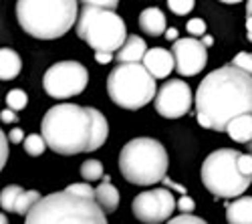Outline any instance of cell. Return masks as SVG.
<instances>
[{"label": "cell", "instance_id": "ac0fdd59", "mask_svg": "<svg viewBox=\"0 0 252 224\" xmlns=\"http://www.w3.org/2000/svg\"><path fill=\"white\" fill-rule=\"evenodd\" d=\"M95 202L103 212H115L119 208V190L111 184V180H103V184L95 190Z\"/></svg>", "mask_w": 252, "mask_h": 224}, {"label": "cell", "instance_id": "277c9868", "mask_svg": "<svg viewBox=\"0 0 252 224\" xmlns=\"http://www.w3.org/2000/svg\"><path fill=\"white\" fill-rule=\"evenodd\" d=\"M25 224H107V218L93 198L63 190L40 196L29 210Z\"/></svg>", "mask_w": 252, "mask_h": 224}, {"label": "cell", "instance_id": "ab89813d", "mask_svg": "<svg viewBox=\"0 0 252 224\" xmlns=\"http://www.w3.org/2000/svg\"><path fill=\"white\" fill-rule=\"evenodd\" d=\"M220 2H224V4H238V2H242V0H220Z\"/></svg>", "mask_w": 252, "mask_h": 224}, {"label": "cell", "instance_id": "4dcf8cb0", "mask_svg": "<svg viewBox=\"0 0 252 224\" xmlns=\"http://www.w3.org/2000/svg\"><path fill=\"white\" fill-rule=\"evenodd\" d=\"M176 208L178 210H182V214H192V210L196 208V202L188 196V194H184L178 202H176Z\"/></svg>", "mask_w": 252, "mask_h": 224}, {"label": "cell", "instance_id": "9a60e30c", "mask_svg": "<svg viewBox=\"0 0 252 224\" xmlns=\"http://www.w3.org/2000/svg\"><path fill=\"white\" fill-rule=\"evenodd\" d=\"M145 51H148V45L145 40L137 34H131L125 38V43L119 47L117 51V63H139L143 59Z\"/></svg>", "mask_w": 252, "mask_h": 224}, {"label": "cell", "instance_id": "f1b7e54d", "mask_svg": "<svg viewBox=\"0 0 252 224\" xmlns=\"http://www.w3.org/2000/svg\"><path fill=\"white\" fill-rule=\"evenodd\" d=\"M83 6H95V8H107V10H115L119 0H77Z\"/></svg>", "mask_w": 252, "mask_h": 224}, {"label": "cell", "instance_id": "b9f144b4", "mask_svg": "<svg viewBox=\"0 0 252 224\" xmlns=\"http://www.w3.org/2000/svg\"><path fill=\"white\" fill-rule=\"evenodd\" d=\"M248 152H250V156H252V139L248 141Z\"/></svg>", "mask_w": 252, "mask_h": 224}, {"label": "cell", "instance_id": "d4e9b609", "mask_svg": "<svg viewBox=\"0 0 252 224\" xmlns=\"http://www.w3.org/2000/svg\"><path fill=\"white\" fill-rule=\"evenodd\" d=\"M167 6H170V10L178 16H184L188 12H192L194 8V0H167Z\"/></svg>", "mask_w": 252, "mask_h": 224}, {"label": "cell", "instance_id": "44dd1931", "mask_svg": "<svg viewBox=\"0 0 252 224\" xmlns=\"http://www.w3.org/2000/svg\"><path fill=\"white\" fill-rule=\"evenodd\" d=\"M23 146H25V152L32 158L40 156L45 150H47V144H45V139L43 135H38V133H31V135H25L23 139Z\"/></svg>", "mask_w": 252, "mask_h": 224}, {"label": "cell", "instance_id": "5bb4252c", "mask_svg": "<svg viewBox=\"0 0 252 224\" xmlns=\"http://www.w3.org/2000/svg\"><path fill=\"white\" fill-rule=\"evenodd\" d=\"M228 224H252V196H238L226 206Z\"/></svg>", "mask_w": 252, "mask_h": 224}, {"label": "cell", "instance_id": "d6a6232c", "mask_svg": "<svg viewBox=\"0 0 252 224\" xmlns=\"http://www.w3.org/2000/svg\"><path fill=\"white\" fill-rule=\"evenodd\" d=\"M23 139H25V131L20 128H14V129L8 131V141L10 144H23Z\"/></svg>", "mask_w": 252, "mask_h": 224}, {"label": "cell", "instance_id": "8d00e7d4", "mask_svg": "<svg viewBox=\"0 0 252 224\" xmlns=\"http://www.w3.org/2000/svg\"><path fill=\"white\" fill-rule=\"evenodd\" d=\"M202 45H204L206 49H208V47H212V45H214V38L210 36V34H204V36H202Z\"/></svg>", "mask_w": 252, "mask_h": 224}, {"label": "cell", "instance_id": "484cf974", "mask_svg": "<svg viewBox=\"0 0 252 224\" xmlns=\"http://www.w3.org/2000/svg\"><path fill=\"white\" fill-rule=\"evenodd\" d=\"M230 65L242 69L244 73H248V75L252 77V53H238V55L232 59V63H230Z\"/></svg>", "mask_w": 252, "mask_h": 224}, {"label": "cell", "instance_id": "d6986e66", "mask_svg": "<svg viewBox=\"0 0 252 224\" xmlns=\"http://www.w3.org/2000/svg\"><path fill=\"white\" fill-rule=\"evenodd\" d=\"M20 69H23V61H20L18 53L12 49H0V81H10L18 77Z\"/></svg>", "mask_w": 252, "mask_h": 224}, {"label": "cell", "instance_id": "f546056e", "mask_svg": "<svg viewBox=\"0 0 252 224\" xmlns=\"http://www.w3.org/2000/svg\"><path fill=\"white\" fill-rule=\"evenodd\" d=\"M167 224H208L204 218H198L194 214H180L176 218H172Z\"/></svg>", "mask_w": 252, "mask_h": 224}, {"label": "cell", "instance_id": "9c48e42d", "mask_svg": "<svg viewBox=\"0 0 252 224\" xmlns=\"http://www.w3.org/2000/svg\"><path fill=\"white\" fill-rule=\"evenodd\" d=\"M89 83V71L77 61H61L47 69L43 77L45 91L55 99H69L85 91Z\"/></svg>", "mask_w": 252, "mask_h": 224}, {"label": "cell", "instance_id": "8fae6325", "mask_svg": "<svg viewBox=\"0 0 252 224\" xmlns=\"http://www.w3.org/2000/svg\"><path fill=\"white\" fill-rule=\"evenodd\" d=\"M156 111L165 117V119H178L184 117L192 107V89L186 81L180 79H172L165 81L159 87V91H156Z\"/></svg>", "mask_w": 252, "mask_h": 224}, {"label": "cell", "instance_id": "8992f818", "mask_svg": "<svg viewBox=\"0 0 252 224\" xmlns=\"http://www.w3.org/2000/svg\"><path fill=\"white\" fill-rule=\"evenodd\" d=\"M156 79L141 63H119L107 77V93L123 109H141L156 97Z\"/></svg>", "mask_w": 252, "mask_h": 224}, {"label": "cell", "instance_id": "6da1fadb", "mask_svg": "<svg viewBox=\"0 0 252 224\" xmlns=\"http://www.w3.org/2000/svg\"><path fill=\"white\" fill-rule=\"evenodd\" d=\"M198 124L226 131L230 119L252 113V77L234 65L208 73L196 91Z\"/></svg>", "mask_w": 252, "mask_h": 224}, {"label": "cell", "instance_id": "1f68e13d", "mask_svg": "<svg viewBox=\"0 0 252 224\" xmlns=\"http://www.w3.org/2000/svg\"><path fill=\"white\" fill-rule=\"evenodd\" d=\"M6 160H8V137L0 129V172L6 166Z\"/></svg>", "mask_w": 252, "mask_h": 224}, {"label": "cell", "instance_id": "52a82bcc", "mask_svg": "<svg viewBox=\"0 0 252 224\" xmlns=\"http://www.w3.org/2000/svg\"><path fill=\"white\" fill-rule=\"evenodd\" d=\"M77 36L95 53H115L127 38V29L115 10L83 6L77 14Z\"/></svg>", "mask_w": 252, "mask_h": 224}, {"label": "cell", "instance_id": "d590c367", "mask_svg": "<svg viewBox=\"0 0 252 224\" xmlns=\"http://www.w3.org/2000/svg\"><path fill=\"white\" fill-rule=\"evenodd\" d=\"M246 31H248L246 38H248L250 43H252V16H248V18H246Z\"/></svg>", "mask_w": 252, "mask_h": 224}, {"label": "cell", "instance_id": "e0dca14e", "mask_svg": "<svg viewBox=\"0 0 252 224\" xmlns=\"http://www.w3.org/2000/svg\"><path fill=\"white\" fill-rule=\"evenodd\" d=\"M226 131L238 144H248L252 139V113H244V115L230 119L226 126Z\"/></svg>", "mask_w": 252, "mask_h": 224}, {"label": "cell", "instance_id": "83f0119b", "mask_svg": "<svg viewBox=\"0 0 252 224\" xmlns=\"http://www.w3.org/2000/svg\"><path fill=\"white\" fill-rule=\"evenodd\" d=\"M67 192H71V194H77V196H83V198H93L95 200V190L87 184H83V182H79V184H71V186H67Z\"/></svg>", "mask_w": 252, "mask_h": 224}, {"label": "cell", "instance_id": "f35d334b", "mask_svg": "<svg viewBox=\"0 0 252 224\" xmlns=\"http://www.w3.org/2000/svg\"><path fill=\"white\" fill-rule=\"evenodd\" d=\"M246 14L252 16V0H248V2H246Z\"/></svg>", "mask_w": 252, "mask_h": 224}, {"label": "cell", "instance_id": "60d3db41", "mask_svg": "<svg viewBox=\"0 0 252 224\" xmlns=\"http://www.w3.org/2000/svg\"><path fill=\"white\" fill-rule=\"evenodd\" d=\"M0 224H8V220H6V214H4V212H0Z\"/></svg>", "mask_w": 252, "mask_h": 224}, {"label": "cell", "instance_id": "4fadbf2b", "mask_svg": "<svg viewBox=\"0 0 252 224\" xmlns=\"http://www.w3.org/2000/svg\"><path fill=\"white\" fill-rule=\"evenodd\" d=\"M141 61H143V67L150 71V75L154 79H165L167 75L174 71V67H176L172 51L161 49V47L148 49Z\"/></svg>", "mask_w": 252, "mask_h": 224}, {"label": "cell", "instance_id": "7c38bea8", "mask_svg": "<svg viewBox=\"0 0 252 224\" xmlns=\"http://www.w3.org/2000/svg\"><path fill=\"white\" fill-rule=\"evenodd\" d=\"M172 55L176 63L174 69L184 77L198 75L208 63V49L202 45V40L194 36L176 38L172 47Z\"/></svg>", "mask_w": 252, "mask_h": 224}, {"label": "cell", "instance_id": "836d02e7", "mask_svg": "<svg viewBox=\"0 0 252 224\" xmlns=\"http://www.w3.org/2000/svg\"><path fill=\"white\" fill-rule=\"evenodd\" d=\"M95 61L99 65H107L113 61V53H95Z\"/></svg>", "mask_w": 252, "mask_h": 224}, {"label": "cell", "instance_id": "ffe728a7", "mask_svg": "<svg viewBox=\"0 0 252 224\" xmlns=\"http://www.w3.org/2000/svg\"><path fill=\"white\" fill-rule=\"evenodd\" d=\"M40 200V192H36V190H23L18 194V198H16V202H14V214H20V216H27L29 214V210L36 204V202Z\"/></svg>", "mask_w": 252, "mask_h": 224}, {"label": "cell", "instance_id": "30bf717a", "mask_svg": "<svg viewBox=\"0 0 252 224\" xmlns=\"http://www.w3.org/2000/svg\"><path fill=\"white\" fill-rule=\"evenodd\" d=\"M133 216L143 224H161L176 210V198L170 190L156 188L141 192L131 202Z\"/></svg>", "mask_w": 252, "mask_h": 224}, {"label": "cell", "instance_id": "e575fe53", "mask_svg": "<svg viewBox=\"0 0 252 224\" xmlns=\"http://www.w3.org/2000/svg\"><path fill=\"white\" fill-rule=\"evenodd\" d=\"M0 119H2L4 124H14V121H16V113L12 109H2V111H0Z\"/></svg>", "mask_w": 252, "mask_h": 224}, {"label": "cell", "instance_id": "5b68a950", "mask_svg": "<svg viewBox=\"0 0 252 224\" xmlns=\"http://www.w3.org/2000/svg\"><path fill=\"white\" fill-rule=\"evenodd\" d=\"M167 152L154 137H135L123 146L119 154V170L123 178L135 186H152L167 174Z\"/></svg>", "mask_w": 252, "mask_h": 224}, {"label": "cell", "instance_id": "2e32d148", "mask_svg": "<svg viewBox=\"0 0 252 224\" xmlns=\"http://www.w3.org/2000/svg\"><path fill=\"white\" fill-rule=\"evenodd\" d=\"M139 29L150 34V36H159L165 32V14L156 8V6H150L145 8L141 14H139Z\"/></svg>", "mask_w": 252, "mask_h": 224}, {"label": "cell", "instance_id": "ba28073f", "mask_svg": "<svg viewBox=\"0 0 252 224\" xmlns=\"http://www.w3.org/2000/svg\"><path fill=\"white\" fill-rule=\"evenodd\" d=\"M238 158V150L222 148L204 160L202 182L216 198H238L252 184V178L240 170Z\"/></svg>", "mask_w": 252, "mask_h": 224}, {"label": "cell", "instance_id": "cb8c5ba5", "mask_svg": "<svg viewBox=\"0 0 252 224\" xmlns=\"http://www.w3.org/2000/svg\"><path fill=\"white\" fill-rule=\"evenodd\" d=\"M27 103H29V95H27L23 89H12V91H8V95H6V105H8V109H12V111H23V109L27 107Z\"/></svg>", "mask_w": 252, "mask_h": 224}, {"label": "cell", "instance_id": "603a6c76", "mask_svg": "<svg viewBox=\"0 0 252 224\" xmlns=\"http://www.w3.org/2000/svg\"><path fill=\"white\" fill-rule=\"evenodd\" d=\"M81 178H85L87 182H95L103 178V164L99 160H87L81 166Z\"/></svg>", "mask_w": 252, "mask_h": 224}, {"label": "cell", "instance_id": "4316f807", "mask_svg": "<svg viewBox=\"0 0 252 224\" xmlns=\"http://www.w3.org/2000/svg\"><path fill=\"white\" fill-rule=\"evenodd\" d=\"M186 31L190 32V36L198 38V36H204L206 34V23L202 18H190L186 25Z\"/></svg>", "mask_w": 252, "mask_h": 224}, {"label": "cell", "instance_id": "3957f363", "mask_svg": "<svg viewBox=\"0 0 252 224\" xmlns=\"http://www.w3.org/2000/svg\"><path fill=\"white\" fill-rule=\"evenodd\" d=\"M77 0H18L16 18L25 32L40 40L61 38L77 23Z\"/></svg>", "mask_w": 252, "mask_h": 224}, {"label": "cell", "instance_id": "7402d4cb", "mask_svg": "<svg viewBox=\"0 0 252 224\" xmlns=\"http://www.w3.org/2000/svg\"><path fill=\"white\" fill-rule=\"evenodd\" d=\"M20 192H23V188L16 186V184H10V186L2 188V192H0V208L6 210V212H12L14 210V202H16Z\"/></svg>", "mask_w": 252, "mask_h": 224}, {"label": "cell", "instance_id": "74e56055", "mask_svg": "<svg viewBox=\"0 0 252 224\" xmlns=\"http://www.w3.org/2000/svg\"><path fill=\"white\" fill-rule=\"evenodd\" d=\"M165 36L170 38V40H176L178 38V31L176 29H165Z\"/></svg>", "mask_w": 252, "mask_h": 224}, {"label": "cell", "instance_id": "7a4b0ae2", "mask_svg": "<svg viewBox=\"0 0 252 224\" xmlns=\"http://www.w3.org/2000/svg\"><path fill=\"white\" fill-rule=\"evenodd\" d=\"M47 148L61 156H75L99 150L109 135V124L95 107L59 103L51 107L40 126Z\"/></svg>", "mask_w": 252, "mask_h": 224}]
</instances>
